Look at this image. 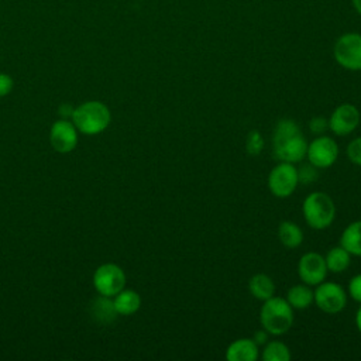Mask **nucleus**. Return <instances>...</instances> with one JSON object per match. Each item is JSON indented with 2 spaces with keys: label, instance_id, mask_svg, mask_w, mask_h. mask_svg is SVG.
Masks as SVG:
<instances>
[{
  "label": "nucleus",
  "instance_id": "nucleus-1",
  "mask_svg": "<svg viewBox=\"0 0 361 361\" xmlns=\"http://www.w3.org/2000/svg\"><path fill=\"white\" fill-rule=\"evenodd\" d=\"M272 151L279 161L290 164H296L306 157L307 141L295 120L282 118L275 124Z\"/></svg>",
  "mask_w": 361,
  "mask_h": 361
},
{
  "label": "nucleus",
  "instance_id": "nucleus-2",
  "mask_svg": "<svg viewBox=\"0 0 361 361\" xmlns=\"http://www.w3.org/2000/svg\"><path fill=\"white\" fill-rule=\"evenodd\" d=\"M71 117L78 131L86 135H96L103 133L111 121V113L109 107L97 100L82 103L73 109Z\"/></svg>",
  "mask_w": 361,
  "mask_h": 361
},
{
  "label": "nucleus",
  "instance_id": "nucleus-3",
  "mask_svg": "<svg viewBox=\"0 0 361 361\" xmlns=\"http://www.w3.org/2000/svg\"><path fill=\"white\" fill-rule=\"evenodd\" d=\"M259 323L272 336L285 334L293 324V307L286 299L272 296L264 300L259 310Z\"/></svg>",
  "mask_w": 361,
  "mask_h": 361
},
{
  "label": "nucleus",
  "instance_id": "nucleus-4",
  "mask_svg": "<svg viewBox=\"0 0 361 361\" xmlns=\"http://www.w3.org/2000/svg\"><path fill=\"white\" fill-rule=\"evenodd\" d=\"M302 213L310 228L324 230L334 221L336 204L327 193L312 192L303 200Z\"/></svg>",
  "mask_w": 361,
  "mask_h": 361
},
{
  "label": "nucleus",
  "instance_id": "nucleus-5",
  "mask_svg": "<svg viewBox=\"0 0 361 361\" xmlns=\"http://www.w3.org/2000/svg\"><path fill=\"white\" fill-rule=\"evenodd\" d=\"M298 168L295 164L279 161L268 175V188L276 197H289L298 188Z\"/></svg>",
  "mask_w": 361,
  "mask_h": 361
},
{
  "label": "nucleus",
  "instance_id": "nucleus-6",
  "mask_svg": "<svg viewBox=\"0 0 361 361\" xmlns=\"http://www.w3.org/2000/svg\"><path fill=\"white\" fill-rule=\"evenodd\" d=\"M93 285L100 296L113 298L126 286V274L121 267L113 262L103 264L93 274Z\"/></svg>",
  "mask_w": 361,
  "mask_h": 361
},
{
  "label": "nucleus",
  "instance_id": "nucleus-7",
  "mask_svg": "<svg viewBox=\"0 0 361 361\" xmlns=\"http://www.w3.org/2000/svg\"><path fill=\"white\" fill-rule=\"evenodd\" d=\"M336 62L348 71H361V34L341 35L333 48Z\"/></svg>",
  "mask_w": 361,
  "mask_h": 361
},
{
  "label": "nucleus",
  "instance_id": "nucleus-8",
  "mask_svg": "<svg viewBox=\"0 0 361 361\" xmlns=\"http://www.w3.org/2000/svg\"><path fill=\"white\" fill-rule=\"evenodd\" d=\"M313 302L322 312L334 314L345 307L347 293L338 283L323 281L313 290Z\"/></svg>",
  "mask_w": 361,
  "mask_h": 361
},
{
  "label": "nucleus",
  "instance_id": "nucleus-9",
  "mask_svg": "<svg viewBox=\"0 0 361 361\" xmlns=\"http://www.w3.org/2000/svg\"><path fill=\"white\" fill-rule=\"evenodd\" d=\"M306 158L317 169L331 166L338 158V145L329 135H317L307 144Z\"/></svg>",
  "mask_w": 361,
  "mask_h": 361
},
{
  "label": "nucleus",
  "instance_id": "nucleus-10",
  "mask_svg": "<svg viewBox=\"0 0 361 361\" xmlns=\"http://www.w3.org/2000/svg\"><path fill=\"white\" fill-rule=\"evenodd\" d=\"M326 259L319 252H306L300 257L298 264V275L303 283L316 286L326 279L327 275Z\"/></svg>",
  "mask_w": 361,
  "mask_h": 361
},
{
  "label": "nucleus",
  "instance_id": "nucleus-11",
  "mask_svg": "<svg viewBox=\"0 0 361 361\" xmlns=\"http://www.w3.org/2000/svg\"><path fill=\"white\" fill-rule=\"evenodd\" d=\"M360 124V111L354 104L343 103L334 109L329 118V128L336 135H348Z\"/></svg>",
  "mask_w": 361,
  "mask_h": 361
},
{
  "label": "nucleus",
  "instance_id": "nucleus-12",
  "mask_svg": "<svg viewBox=\"0 0 361 361\" xmlns=\"http://www.w3.org/2000/svg\"><path fill=\"white\" fill-rule=\"evenodd\" d=\"M49 141L55 151L61 154L71 152L78 145V128L72 121L56 120L51 127Z\"/></svg>",
  "mask_w": 361,
  "mask_h": 361
},
{
  "label": "nucleus",
  "instance_id": "nucleus-13",
  "mask_svg": "<svg viewBox=\"0 0 361 361\" xmlns=\"http://www.w3.org/2000/svg\"><path fill=\"white\" fill-rule=\"evenodd\" d=\"M228 361H257L259 358V345L252 338H237L226 350Z\"/></svg>",
  "mask_w": 361,
  "mask_h": 361
},
{
  "label": "nucleus",
  "instance_id": "nucleus-14",
  "mask_svg": "<svg viewBox=\"0 0 361 361\" xmlns=\"http://www.w3.org/2000/svg\"><path fill=\"white\" fill-rule=\"evenodd\" d=\"M113 305L117 314L130 316L141 307V298L135 290L124 288L116 296H113Z\"/></svg>",
  "mask_w": 361,
  "mask_h": 361
},
{
  "label": "nucleus",
  "instance_id": "nucleus-15",
  "mask_svg": "<svg viewBox=\"0 0 361 361\" xmlns=\"http://www.w3.org/2000/svg\"><path fill=\"white\" fill-rule=\"evenodd\" d=\"M250 293L258 300H267L274 296L275 293V283L271 276L267 274H255L248 281Z\"/></svg>",
  "mask_w": 361,
  "mask_h": 361
},
{
  "label": "nucleus",
  "instance_id": "nucleus-16",
  "mask_svg": "<svg viewBox=\"0 0 361 361\" xmlns=\"http://www.w3.org/2000/svg\"><path fill=\"white\" fill-rule=\"evenodd\" d=\"M340 245L351 255L361 257V220L350 223L340 237Z\"/></svg>",
  "mask_w": 361,
  "mask_h": 361
},
{
  "label": "nucleus",
  "instance_id": "nucleus-17",
  "mask_svg": "<svg viewBox=\"0 0 361 361\" xmlns=\"http://www.w3.org/2000/svg\"><path fill=\"white\" fill-rule=\"evenodd\" d=\"M278 238L283 247L293 250L303 243V231L296 223L285 220L278 226Z\"/></svg>",
  "mask_w": 361,
  "mask_h": 361
},
{
  "label": "nucleus",
  "instance_id": "nucleus-18",
  "mask_svg": "<svg viewBox=\"0 0 361 361\" xmlns=\"http://www.w3.org/2000/svg\"><path fill=\"white\" fill-rule=\"evenodd\" d=\"M324 259H326L327 271H330L333 274H340V272H344L350 267L351 254L344 247L337 245L327 251Z\"/></svg>",
  "mask_w": 361,
  "mask_h": 361
},
{
  "label": "nucleus",
  "instance_id": "nucleus-19",
  "mask_svg": "<svg viewBox=\"0 0 361 361\" xmlns=\"http://www.w3.org/2000/svg\"><path fill=\"white\" fill-rule=\"evenodd\" d=\"M286 300L293 309H307L313 303V290L306 283L293 285L286 293Z\"/></svg>",
  "mask_w": 361,
  "mask_h": 361
},
{
  "label": "nucleus",
  "instance_id": "nucleus-20",
  "mask_svg": "<svg viewBox=\"0 0 361 361\" xmlns=\"http://www.w3.org/2000/svg\"><path fill=\"white\" fill-rule=\"evenodd\" d=\"M261 358L264 361H289L290 350L285 343L272 340V341H268L267 344H264Z\"/></svg>",
  "mask_w": 361,
  "mask_h": 361
},
{
  "label": "nucleus",
  "instance_id": "nucleus-21",
  "mask_svg": "<svg viewBox=\"0 0 361 361\" xmlns=\"http://www.w3.org/2000/svg\"><path fill=\"white\" fill-rule=\"evenodd\" d=\"M111 298L102 296L99 300H96V316L103 322H110L117 314Z\"/></svg>",
  "mask_w": 361,
  "mask_h": 361
},
{
  "label": "nucleus",
  "instance_id": "nucleus-22",
  "mask_svg": "<svg viewBox=\"0 0 361 361\" xmlns=\"http://www.w3.org/2000/svg\"><path fill=\"white\" fill-rule=\"evenodd\" d=\"M245 149L250 155L257 157L264 149V138L258 130H251L245 140Z\"/></svg>",
  "mask_w": 361,
  "mask_h": 361
},
{
  "label": "nucleus",
  "instance_id": "nucleus-23",
  "mask_svg": "<svg viewBox=\"0 0 361 361\" xmlns=\"http://www.w3.org/2000/svg\"><path fill=\"white\" fill-rule=\"evenodd\" d=\"M298 179L302 185H310L317 179V168L310 162L298 168Z\"/></svg>",
  "mask_w": 361,
  "mask_h": 361
},
{
  "label": "nucleus",
  "instance_id": "nucleus-24",
  "mask_svg": "<svg viewBox=\"0 0 361 361\" xmlns=\"http://www.w3.org/2000/svg\"><path fill=\"white\" fill-rule=\"evenodd\" d=\"M347 157L353 164L361 165V137L354 138L347 145Z\"/></svg>",
  "mask_w": 361,
  "mask_h": 361
},
{
  "label": "nucleus",
  "instance_id": "nucleus-25",
  "mask_svg": "<svg viewBox=\"0 0 361 361\" xmlns=\"http://www.w3.org/2000/svg\"><path fill=\"white\" fill-rule=\"evenodd\" d=\"M309 130L314 135H322L326 133V130H329V120L324 117H313L309 121Z\"/></svg>",
  "mask_w": 361,
  "mask_h": 361
},
{
  "label": "nucleus",
  "instance_id": "nucleus-26",
  "mask_svg": "<svg viewBox=\"0 0 361 361\" xmlns=\"http://www.w3.org/2000/svg\"><path fill=\"white\" fill-rule=\"evenodd\" d=\"M348 295L361 303V274L354 275L348 282Z\"/></svg>",
  "mask_w": 361,
  "mask_h": 361
},
{
  "label": "nucleus",
  "instance_id": "nucleus-27",
  "mask_svg": "<svg viewBox=\"0 0 361 361\" xmlns=\"http://www.w3.org/2000/svg\"><path fill=\"white\" fill-rule=\"evenodd\" d=\"M13 78L7 73H0V97L7 96L13 90Z\"/></svg>",
  "mask_w": 361,
  "mask_h": 361
},
{
  "label": "nucleus",
  "instance_id": "nucleus-28",
  "mask_svg": "<svg viewBox=\"0 0 361 361\" xmlns=\"http://www.w3.org/2000/svg\"><path fill=\"white\" fill-rule=\"evenodd\" d=\"M269 333L265 330V329H259V330H257L255 331V334H254V337H252V340L258 344V345H264V344H267L269 340Z\"/></svg>",
  "mask_w": 361,
  "mask_h": 361
},
{
  "label": "nucleus",
  "instance_id": "nucleus-29",
  "mask_svg": "<svg viewBox=\"0 0 361 361\" xmlns=\"http://www.w3.org/2000/svg\"><path fill=\"white\" fill-rule=\"evenodd\" d=\"M355 326H357L358 331L361 333V306L358 307V310H357V313H355Z\"/></svg>",
  "mask_w": 361,
  "mask_h": 361
},
{
  "label": "nucleus",
  "instance_id": "nucleus-30",
  "mask_svg": "<svg viewBox=\"0 0 361 361\" xmlns=\"http://www.w3.org/2000/svg\"><path fill=\"white\" fill-rule=\"evenodd\" d=\"M351 1H353L354 8L357 10V13H358V14H361V0H351Z\"/></svg>",
  "mask_w": 361,
  "mask_h": 361
}]
</instances>
